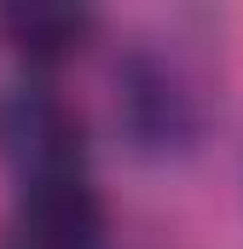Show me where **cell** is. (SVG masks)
<instances>
[{
	"instance_id": "cell-1",
	"label": "cell",
	"mask_w": 243,
	"mask_h": 249,
	"mask_svg": "<svg viewBox=\"0 0 243 249\" xmlns=\"http://www.w3.org/2000/svg\"><path fill=\"white\" fill-rule=\"evenodd\" d=\"M0 157L17 168L23 186L69 180L87 168V127L64 93L41 81H17L0 93Z\"/></svg>"
},
{
	"instance_id": "cell-2",
	"label": "cell",
	"mask_w": 243,
	"mask_h": 249,
	"mask_svg": "<svg viewBox=\"0 0 243 249\" xmlns=\"http://www.w3.org/2000/svg\"><path fill=\"white\" fill-rule=\"evenodd\" d=\"M104 203L87 186V174L35 180L17 191L12 209V249H99Z\"/></svg>"
},
{
	"instance_id": "cell-3",
	"label": "cell",
	"mask_w": 243,
	"mask_h": 249,
	"mask_svg": "<svg viewBox=\"0 0 243 249\" xmlns=\"http://www.w3.org/2000/svg\"><path fill=\"white\" fill-rule=\"evenodd\" d=\"M0 35L29 64H64L87 47L93 12L87 6H58V0H17V6L0 12Z\"/></svg>"
},
{
	"instance_id": "cell-4",
	"label": "cell",
	"mask_w": 243,
	"mask_h": 249,
	"mask_svg": "<svg viewBox=\"0 0 243 249\" xmlns=\"http://www.w3.org/2000/svg\"><path fill=\"white\" fill-rule=\"evenodd\" d=\"M122 87H127V93H122V116H127V127H133L139 139H168V133H180V93L168 87V75L133 64Z\"/></svg>"
}]
</instances>
